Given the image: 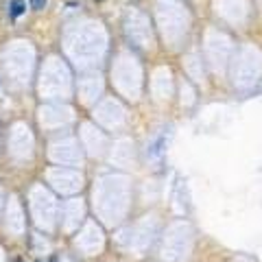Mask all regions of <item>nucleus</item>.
Here are the masks:
<instances>
[{"mask_svg":"<svg viewBox=\"0 0 262 262\" xmlns=\"http://www.w3.org/2000/svg\"><path fill=\"white\" fill-rule=\"evenodd\" d=\"M9 9H11V18H20L27 7H24V0H11Z\"/></svg>","mask_w":262,"mask_h":262,"instance_id":"1","label":"nucleus"},{"mask_svg":"<svg viewBox=\"0 0 262 262\" xmlns=\"http://www.w3.org/2000/svg\"><path fill=\"white\" fill-rule=\"evenodd\" d=\"M29 3H31V9H35V11H42L46 7V0H29Z\"/></svg>","mask_w":262,"mask_h":262,"instance_id":"2","label":"nucleus"}]
</instances>
